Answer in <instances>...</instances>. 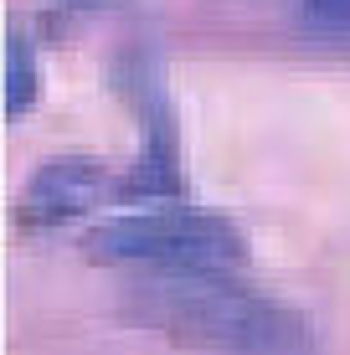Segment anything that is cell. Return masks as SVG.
Wrapping results in <instances>:
<instances>
[{
    "label": "cell",
    "mask_w": 350,
    "mask_h": 355,
    "mask_svg": "<svg viewBox=\"0 0 350 355\" xmlns=\"http://www.w3.org/2000/svg\"><path fill=\"white\" fill-rule=\"evenodd\" d=\"M124 320L196 355H309V324L237 273H139Z\"/></svg>",
    "instance_id": "cell-1"
},
{
    "label": "cell",
    "mask_w": 350,
    "mask_h": 355,
    "mask_svg": "<svg viewBox=\"0 0 350 355\" xmlns=\"http://www.w3.org/2000/svg\"><path fill=\"white\" fill-rule=\"evenodd\" d=\"M82 252L103 268H139V273H237L247 242L232 216L165 201L98 222L82 237Z\"/></svg>",
    "instance_id": "cell-2"
},
{
    "label": "cell",
    "mask_w": 350,
    "mask_h": 355,
    "mask_svg": "<svg viewBox=\"0 0 350 355\" xmlns=\"http://www.w3.org/2000/svg\"><path fill=\"white\" fill-rule=\"evenodd\" d=\"M119 196L114 170L93 155H52L26 175L16 196V227L21 232H57L78 216L98 211L103 201Z\"/></svg>",
    "instance_id": "cell-3"
},
{
    "label": "cell",
    "mask_w": 350,
    "mask_h": 355,
    "mask_svg": "<svg viewBox=\"0 0 350 355\" xmlns=\"http://www.w3.org/2000/svg\"><path fill=\"white\" fill-rule=\"evenodd\" d=\"M134 103H139L144 144H139L134 165L119 175V201H134V206L180 201L186 175H180V129H175L170 98H165L150 78H144V83H134Z\"/></svg>",
    "instance_id": "cell-4"
},
{
    "label": "cell",
    "mask_w": 350,
    "mask_h": 355,
    "mask_svg": "<svg viewBox=\"0 0 350 355\" xmlns=\"http://www.w3.org/2000/svg\"><path fill=\"white\" fill-rule=\"evenodd\" d=\"M36 93H42V72H36V46H31L26 26H10V31H6V119H10V124L31 114Z\"/></svg>",
    "instance_id": "cell-5"
},
{
    "label": "cell",
    "mask_w": 350,
    "mask_h": 355,
    "mask_svg": "<svg viewBox=\"0 0 350 355\" xmlns=\"http://www.w3.org/2000/svg\"><path fill=\"white\" fill-rule=\"evenodd\" d=\"M304 21L324 36L350 42V0H304Z\"/></svg>",
    "instance_id": "cell-6"
},
{
    "label": "cell",
    "mask_w": 350,
    "mask_h": 355,
    "mask_svg": "<svg viewBox=\"0 0 350 355\" xmlns=\"http://www.w3.org/2000/svg\"><path fill=\"white\" fill-rule=\"evenodd\" d=\"M62 10H98V6H108V0H57Z\"/></svg>",
    "instance_id": "cell-7"
}]
</instances>
